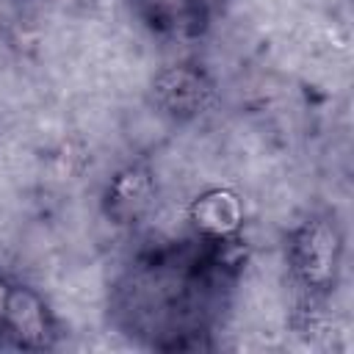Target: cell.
<instances>
[{"label": "cell", "mask_w": 354, "mask_h": 354, "mask_svg": "<svg viewBox=\"0 0 354 354\" xmlns=\"http://www.w3.org/2000/svg\"><path fill=\"white\" fill-rule=\"evenodd\" d=\"M346 254L343 227L335 213H313L288 238V266L299 290L313 301L332 296Z\"/></svg>", "instance_id": "obj_1"}, {"label": "cell", "mask_w": 354, "mask_h": 354, "mask_svg": "<svg viewBox=\"0 0 354 354\" xmlns=\"http://www.w3.org/2000/svg\"><path fill=\"white\" fill-rule=\"evenodd\" d=\"M213 97L216 83L196 61L166 64L152 77V102L163 116L174 122H191L202 116L210 108Z\"/></svg>", "instance_id": "obj_2"}, {"label": "cell", "mask_w": 354, "mask_h": 354, "mask_svg": "<svg viewBox=\"0 0 354 354\" xmlns=\"http://www.w3.org/2000/svg\"><path fill=\"white\" fill-rule=\"evenodd\" d=\"M58 321L50 304L30 285L14 282L8 301L6 343L22 351H50L58 343Z\"/></svg>", "instance_id": "obj_3"}, {"label": "cell", "mask_w": 354, "mask_h": 354, "mask_svg": "<svg viewBox=\"0 0 354 354\" xmlns=\"http://www.w3.org/2000/svg\"><path fill=\"white\" fill-rule=\"evenodd\" d=\"M158 180L147 163H127L122 166L102 191V213L116 227L138 224L155 205Z\"/></svg>", "instance_id": "obj_4"}, {"label": "cell", "mask_w": 354, "mask_h": 354, "mask_svg": "<svg viewBox=\"0 0 354 354\" xmlns=\"http://www.w3.org/2000/svg\"><path fill=\"white\" fill-rule=\"evenodd\" d=\"M133 14L163 39H199L210 25V0H127Z\"/></svg>", "instance_id": "obj_5"}, {"label": "cell", "mask_w": 354, "mask_h": 354, "mask_svg": "<svg viewBox=\"0 0 354 354\" xmlns=\"http://www.w3.org/2000/svg\"><path fill=\"white\" fill-rule=\"evenodd\" d=\"M188 218L202 243H230V241H241L246 213L235 191L210 188L191 202Z\"/></svg>", "instance_id": "obj_6"}, {"label": "cell", "mask_w": 354, "mask_h": 354, "mask_svg": "<svg viewBox=\"0 0 354 354\" xmlns=\"http://www.w3.org/2000/svg\"><path fill=\"white\" fill-rule=\"evenodd\" d=\"M14 282L0 271V346H6V324H8V301Z\"/></svg>", "instance_id": "obj_7"}]
</instances>
